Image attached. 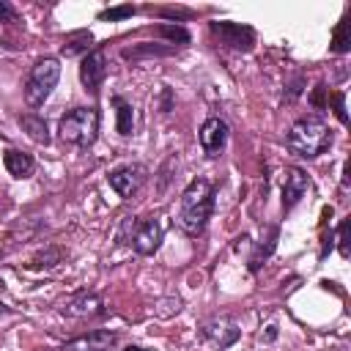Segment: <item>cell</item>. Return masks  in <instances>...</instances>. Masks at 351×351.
Instances as JSON below:
<instances>
[{"instance_id": "6da1fadb", "label": "cell", "mask_w": 351, "mask_h": 351, "mask_svg": "<svg viewBox=\"0 0 351 351\" xmlns=\"http://www.w3.org/2000/svg\"><path fill=\"white\" fill-rule=\"evenodd\" d=\"M211 208H214V192H211V184L206 178H195L184 195H181V211H178V225L184 233L189 236H197L203 233L208 217H211Z\"/></svg>"}, {"instance_id": "7a4b0ae2", "label": "cell", "mask_w": 351, "mask_h": 351, "mask_svg": "<svg viewBox=\"0 0 351 351\" xmlns=\"http://www.w3.org/2000/svg\"><path fill=\"white\" fill-rule=\"evenodd\" d=\"M329 143H332V129L315 115L296 121L288 132V148L299 156H307V159L324 154L329 148Z\"/></svg>"}, {"instance_id": "3957f363", "label": "cell", "mask_w": 351, "mask_h": 351, "mask_svg": "<svg viewBox=\"0 0 351 351\" xmlns=\"http://www.w3.org/2000/svg\"><path fill=\"white\" fill-rule=\"evenodd\" d=\"M60 140L71 145H90L99 132V112L93 107H77L60 118Z\"/></svg>"}, {"instance_id": "277c9868", "label": "cell", "mask_w": 351, "mask_h": 351, "mask_svg": "<svg viewBox=\"0 0 351 351\" xmlns=\"http://www.w3.org/2000/svg\"><path fill=\"white\" fill-rule=\"evenodd\" d=\"M58 80H60V63L55 58H41L33 66V71H30V77L25 82V101L30 107L44 104L49 99L52 88L58 85Z\"/></svg>"}, {"instance_id": "5b68a950", "label": "cell", "mask_w": 351, "mask_h": 351, "mask_svg": "<svg viewBox=\"0 0 351 351\" xmlns=\"http://www.w3.org/2000/svg\"><path fill=\"white\" fill-rule=\"evenodd\" d=\"M211 33L219 36L222 44H228L230 49H239V52H247L255 44V30L247 25H239V22H211Z\"/></svg>"}, {"instance_id": "8992f818", "label": "cell", "mask_w": 351, "mask_h": 351, "mask_svg": "<svg viewBox=\"0 0 351 351\" xmlns=\"http://www.w3.org/2000/svg\"><path fill=\"white\" fill-rule=\"evenodd\" d=\"M145 181V167L143 165H123L118 170L110 173V186L121 195V197H132Z\"/></svg>"}, {"instance_id": "52a82bcc", "label": "cell", "mask_w": 351, "mask_h": 351, "mask_svg": "<svg viewBox=\"0 0 351 351\" xmlns=\"http://www.w3.org/2000/svg\"><path fill=\"white\" fill-rule=\"evenodd\" d=\"M200 145L208 156H219L228 145V123L222 118H206L200 126Z\"/></svg>"}, {"instance_id": "ba28073f", "label": "cell", "mask_w": 351, "mask_h": 351, "mask_svg": "<svg viewBox=\"0 0 351 351\" xmlns=\"http://www.w3.org/2000/svg\"><path fill=\"white\" fill-rule=\"evenodd\" d=\"M200 332L217 348H228V346H233L239 340V326L230 318H208V321H203Z\"/></svg>"}, {"instance_id": "9c48e42d", "label": "cell", "mask_w": 351, "mask_h": 351, "mask_svg": "<svg viewBox=\"0 0 351 351\" xmlns=\"http://www.w3.org/2000/svg\"><path fill=\"white\" fill-rule=\"evenodd\" d=\"M107 77V58L101 49H93L82 58V66H80V80L85 85V90H99V85L104 82Z\"/></svg>"}, {"instance_id": "30bf717a", "label": "cell", "mask_w": 351, "mask_h": 351, "mask_svg": "<svg viewBox=\"0 0 351 351\" xmlns=\"http://www.w3.org/2000/svg\"><path fill=\"white\" fill-rule=\"evenodd\" d=\"M162 241V225L156 219H145V222H134V233H132V247L140 255H151Z\"/></svg>"}, {"instance_id": "8fae6325", "label": "cell", "mask_w": 351, "mask_h": 351, "mask_svg": "<svg viewBox=\"0 0 351 351\" xmlns=\"http://www.w3.org/2000/svg\"><path fill=\"white\" fill-rule=\"evenodd\" d=\"M112 346H115V332H110V329H93V332L82 335V337L69 340L60 351H107Z\"/></svg>"}, {"instance_id": "7c38bea8", "label": "cell", "mask_w": 351, "mask_h": 351, "mask_svg": "<svg viewBox=\"0 0 351 351\" xmlns=\"http://www.w3.org/2000/svg\"><path fill=\"white\" fill-rule=\"evenodd\" d=\"M310 189V181H307V176L299 170V167H291L288 173H285V186H282V208L288 211V208H293L302 197H304V192Z\"/></svg>"}, {"instance_id": "4fadbf2b", "label": "cell", "mask_w": 351, "mask_h": 351, "mask_svg": "<svg viewBox=\"0 0 351 351\" xmlns=\"http://www.w3.org/2000/svg\"><path fill=\"white\" fill-rule=\"evenodd\" d=\"M104 310V302H101V296H96V293H77L71 302H66V307H63V313L66 315H71V318H90V315H99Z\"/></svg>"}, {"instance_id": "5bb4252c", "label": "cell", "mask_w": 351, "mask_h": 351, "mask_svg": "<svg viewBox=\"0 0 351 351\" xmlns=\"http://www.w3.org/2000/svg\"><path fill=\"white\" fill-rule=\"evenodd\" d=\"M3 165H5V170H8L14 178H27V176L33 173V156L25 154V151H16V148H8V151H5Z\"/></svg>"}, {"instance_id": "9a60e30c", "label": "cell", "mask_w": 351, "mask_h": 351, "mask_svg": "<svg viewBox=\"0 0 351 351\" xmlns=\"http://www.w3.org/2000/svg\"><path fill=\"white\" fill-rule=\"evenodd\" d=\"M112 104H115V129H118V134H123V137L132 134V129H134V112H132V104L123 101L121 96H115Z\"/></svg>"}, {"instance_id": "2e32d148", "label": "cell", "mask_w": 351, "mask_h": 351, "mask_svg": "<svg viewBox=\"0 0 351 351\" xmlns=\"http://www.w3.org/2000/svg\"><path fill=\"white\" fill-rule=\"evenodd\" d=\"M19 123H22V129L27 132V137L30 140H36V143H49V132H47V123L38 118V115H22L19 118Z\"/></svg>"}, {"instance_id": "e0dca14e", "label": "cell", "mask_w": 351, "mask_h": 351, "mask_svg": "<svg viewBox=\"0 0 351 351\" xmlns=\"http://www.w3.org/2000/svg\"><path fill=\"white\" fill-rule=\"evenodd\" d=\"M348 19H343L340 25H337V30H335V38H332V52H337V55H343V52H348L351 49V33H348Z\"/></svg>"}, {"instance_id": "ac0fdd59", "label": "cell", "mask_w": 351, "mask_h": 351, "mask_svg": "<svg viewBox=\"0 0 351 351\" xmlns=\"http://www.w3.org/2000/svg\"><path fill=\"white\" fill-rule=\"evenodd\" d=\"M88 44H90V36L82 33V36H77V38H71V41L63 44V55H66V58H69V55H77V52L88 49Z\"/></svg>"}, {"instance_id": "d6986e66", "label": "cell", "mask_w": 351, "mask_h": 351, "mask_svg": "<svg viewBox=\"0 0 351 351\" xmlns=\"http://www.w3.org/2000/svg\"><path fill=\"white\" fill-rule=\"evenodd\" d=\"M159 36H167L170 41H181V44L189 41V33H186L184 27H178V25H162V27H159Z\"/></svg>"}, {"instance_id": "ffe728a7", "label": "cell", "mask_w": 351, "mask_h": 351, "mask_svg": "<svg viewBox=\"0 0 351 351\" xmlns=\"http://www.w3.org/2000/svg\"><path fill=\"white\" fill-rule=\"evenodd\" d=\"M132 14H134L132 5H118V8H107V11H101V19H126V16H132Z\"/></svg>"}, {"instance_id": "44dd1931", "label": "cell", "mask_w": 351, "mask_h": 351, "mask_svg": "<svg viewBox=\"0 0 351 351\" xmlns=\"http://www.w3.org/2000/svg\"><path fill=\"white\" fill-rule=\"evenodd\" d=\"M14 19H16V11L5 0H0V22H14Z\"/></svg>"}, {"instance_id": "7402d4cb", "label": "cell", "mask_w": 351, "mask_h": 351, "mask_svg": "<svg viewBox=\"0 0 351 351\" xmlns=\"http://www.w3.org/2000/svg\"><path fill=\"white\" fill-rule=\"evenodd\" d=\"M335 110H337V118L346 123V121H348V115H346V110H343V93H337V96H335Z\"/></svg>"}, {"instance_id": "603a6c76", "label": "cell", "mask_w": 351, "mask_h": 351, "mask_svg": "<svg viewBox=\"0 0 351 351\" xmlns=\"http://www.w3.org/2000/svg\"><path fill=\"white\" fill-rule=\"evenodd\" d=\"M346 230H348V222H343V225H340V252H343V255H348V244H346Z\"/></svg>"}, {"instance_id": "cb8c5ba5", "label": "cell", "mask_w": 351, "mask_h": 351, "mask_svg": "<svg viewBox=\"0 0 351 351\" xmlns=\"http://www.w3.org/2000/svg\"><path fill=\"white\" fill-rule=\"evenodd\" d=\"M274 337H277V326H274V324H269V326H266V335H261V340H266V343H269V340H274Z\"/></svg>"}, {"instance_id": "d4e9b609", "label": "cell", "mask_w": 351, "mask_h": 351, "mask_svg": "<svg viewBox=\"0 0 351 351\" xmlns=\"http://www.w3.org/2000/svg\"><path fill=\"white\" fill-rule=\"evenodd\" d=\"M126 351H151V348H143V346H126Z\"/></svg>"}]
</instances>
